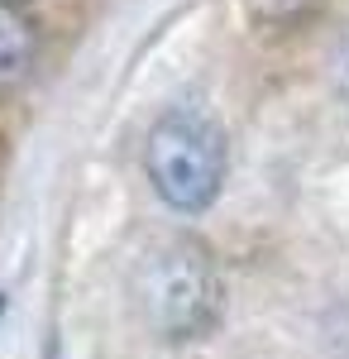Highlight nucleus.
Returning a JSON list of instances; mask_svg holds the SVG:
<instances>
[{
  "instance_id": "obj_1",
  "label": "nucleus",
  "mask_w": 349,
  "mask_h": 359,
  "mask_svg": "<svg viewBox=\"0 0 349 359\" xmlns=\"http://www.w3.org/2000/svg\"><path fill=\"white\" fill-rule=\"evenodd\" d=\"M144 168L153 192L177 211V216H201L225 187V168H230V144L225 130L215 125V115L196 101L167 106L149 130Z\"/></svg>"
},
{
  "instance_id": "obj_2",
  "label": "nucleus",
  "mask_w": 349,
  "mask_h": 359,
  "mask_svg": "<svg viewBox=\"0 0 349 359\" xmlns=\"http://www.w3.org/2000/svg\"><path fill=\"white\" fill-rule=\"evenodd\" d=\"M135 297L158 340H201L225 311V287L196 240H163L139 259Z\"/></svg>"
},
{
  "instance_id": "obj_3",
  "label": "nucleus",
  "mask_w": 349,
  "mask_h": 359,
  "mask_svg": "<svg viewBox=\"0 0 349 359\" xmlns=\"http://www.w3.org/2000/svg\"><path fill=\"white\" fill-rule=\"evenodd\" d=\"M34 62V29L15 0H0V86L20 82Z\"/></svg>"
},
{
  "instance_id": "obj_4",
  "label": "nucleus",
  "mask_w": 349,
  "mask_h": 359,
  "mask_svg": "<svg viewBox=\"0 0 349 359\" xmlns=\"http://www.w3.org/2000/svg\"><path fill=\"white\" fill-rule=\"evenodd\" d=\"M0 316H5V297H0Z\"/></svg>"
}]
</instances>
